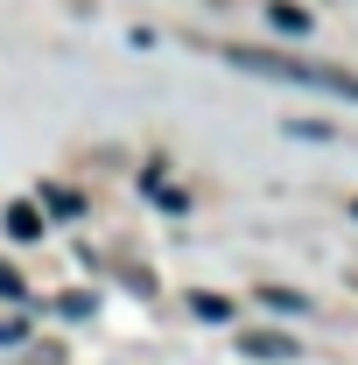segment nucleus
I'll use <instances>...</instances> for the list:
<instances>
[{
    "instance_id": "obj_3",
    "label": "nucleus",
    "mask_w": 358,
    "mask_h": 365,
    "mask_svg": "<svg viewBox=\"0 0 358 365\" xmlns=\"http://www.w3.org/2000/svg\"><path fill=\"white\" fill-rule=\"evenodd\" d=\"M267 21L288 36H310V7H295V0H267Z\"/></svg>"
},
{
    "instance_id": "obj_4",
    "label": "nucleus",
    "mask_w": 358,
    "mask_h": 365,
    "mask_svg": "<svg viewBox=\"0 0 358 365\" xmlns=\"http://www.w3.org/2000/svg\"><path fill=\"white\" fill-rule=\"evenodd\" d=\"M7 232H14L21 246H29V239H43V211H36V204H7Z\"/></svg>"
},
{
    "instance_id": "obj_5",
    "label": "nucleus",
    "mask_w": 358,
    "mask_h": 365,
    "mask_svg": "<svg viewBox=\"0 0 358 365\" xmlns=\"http://www.w3.org/2000/svg\"><path fill=\"white\" fill-rule=\"evenodd\" d=\"M43 204H49V218H78V211H85V197H78V190H63V182H49Z\"/></svg>"
},
{
    "instance_id": "obj_1",
    "label": "nucleus",
    "mask_w": 358,
    "mask_h": 365,
    "mask_svg": "<svg viewBox=\"0 0 358 365\" xmlns=\"http://www.w3.org/2000/svg\"><path fill=\"white\" fill-rule=\"evenodd\" d=\"M232 71H253V78H274V85H302V91H323V98H358V78L337 71V63H316V56H288V49H225Z\"/></svg>"
},
{
    "instance_id": "obj_2",
    "label": "nucleus",
    "mask_w": 358,
    "mask_h": 365,
    "mask_svg": "<svg viewBox=\"0 0 358 365\" xmlns=\"http://www.w3.org/2000/svg\"><path fill=\"white\" fill-rule=\"evenodd\" d=\"M239 351L246 359H295V337H281V330H239Z\"/></svg>"
},
{
    "instance_id": "obj_8",
    "label": "nucleus",
    "mask_w": 358,
    "mask_h": 365,
    "mask_svg": "<svg viewBox=\"0 0 358 365\" xmlns=\"http://www.w3.org/2000/svg\"><path fill=\"white\" fill-rule=\"evenodd\" d=\"M0 295H14V302H21V274L7 267V260H0Z\"/></svg>"
},
{
    "instance_id": "obj_7",
    "label": "nucleus",
    "mask_w": 358,
    "mask_h": 365,
    "mask_svg": "<svg viewBox=\"0 0 358 365\" xmlns=\"http://www.w3.org/2000/svg\"><path fill=\"white\" fill-rule=\"evenodd\" d=\"M260 295H267V309H295V317L310 309V302H302V295H288V288H260Z\"/></svg>"
},
{
    "instance_id": "obj_10",
    "label": "nucleus",
    "mask_w": 358,
    "mask_h": 365,
    "mask_svg": "<svg viewBox=\"0 0 358 365\" xmlns=\"http://www.w3.org/2000/svg\"><path fill=\"white\" fill-rule=\"evenodd\" d=\"M352 218H358V197H352Z\"/></svg>"
},
{
    "instance_id": "obj_9",
    "label": "nucleus",
    "mask_w": 358,
    "mask_h": 365,
    "mask_svg": "<svg viewBox=\"0 0 358 365\" xmlns=\"http://www.w3.org/2000/svg\"><path fill=\"white\" fill-rule=\"evenodd\" d=\"M21 337H29V323L14 317V323H0V344H21Z\"/></svg>"
},
{
    "instance_id": "obj_6",
    "label": "nucleus",
    "mask_w": 358,
    "mask_h": 365,
    "mask_svg": "<svg viewBox=\"0 0 358 365\" xmlns=\"http://www.w3.org/2000/svg\"><path fill=\"white\" fill-rule=\"evenodd\" d=\"M190 309H197V317H211V323L232 317V302H225V295H190Z\"/></svg>"
}]
</instances>
